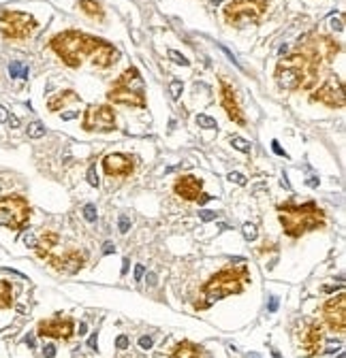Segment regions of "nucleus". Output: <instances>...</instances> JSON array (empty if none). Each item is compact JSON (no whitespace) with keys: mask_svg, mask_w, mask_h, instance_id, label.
<instances>
[{"mask_svg":"<svg viewBox=\"0 0 346 358\" xmlns=\"http://www.w3.org/2000/svg\"><path fill=\"white\" fill-rule=\"evenodd\" d=\"M250 358H257V356H250Z\"/></svg>","mask_w":346,"mask_h":358,"instance_id":"nucleus-53","label":"nucleus"},{"mask_svg":"<svg viewBox=\"0 0 346 358\" xmlns=\"http://www.w3.org/2000/svg\"><path fill=\"white\" fill-rule=\"evenodd\" d=\"M58 241H60V235L58 233H54V231H45V233H41L39 237H37V243H34V254H37L39 258H47L52 254V249L58 245Z\"/></svg>","mask_w":346,"mask_h":358,"instance_id":"nucleus-18","label":"nucleus"},{"mask_svg":"<svg viewBox=\"0 0 346 358\" xmlns=\"http://www.w3.org/2000/svg\"><path fill=\"white\" fill-rule=\"evenodd\" d=\"M9 75L13 79H28V66L15 60V62L9 64Z\"/></svg>","mask_w":346,"mask_h":358,"instance_id":"nucleus-23","label":"nucleus"},{"mask_svg":"<svg viewBox=\"0 0 346 358\" xmlns=\"http://www.w3.org/2000/svg\"><path fill=\"white\" fill-rule=\"evenodd\" d=\"M212 198H214V196H210V194H205V192H203V194L199 196V200H197V202H199V205H205V202H207V200H212Z\"/></svg>","mask_w":346,"mask_h":358,"instance_id":"nucleus-44","label":"nucleus"},{"mask_svg":"<svg viewBox=\"0 0 346 358\" xmlns=\"http://www.w3.org/2000/svg\"><path fill=\"white\" fill-rule=\"evenodd\" d=\"M86 179H88V184L92 188H101V179H99V173H97V164H90V169L86 173Z\"/></svg>","mask_w":346,"mask_h":358,"instance_id":"nucleus-28","label":"nucleus"},{"mask_svg":"<svg viewBox=\"0 0 346 358\" xmlns=\"http://www.w3.org/2000/svg\"><path fill=\"white\" fill-rule=\"evenodd\" d=\"M26 133H28L30 139H41V137H45L47 130H45V126L41 122H30L28 128H26Z\"/></svg>","mask_w":346,"mask_h":358,"instance_id":"nucleus-26","label":"nucleus"},{"mask_svg":"<svg viewBox=\"0 0 346 358\" xmlns=\"http://www.w3.org/2000/svg\"><path fill=\"white\" fill-rule=\"evenodd\" d=\"M75 100H79V94H75L73 90H64V92H58L54 98H50L47 100V109L50 111H60L64 105H68V103H75Z\"/></svg>","mask_w":346,"mask_h":358,"instance_id":"nucleus-20","label":"nucleus"},{"mask_svg":"<svg viewBox=\"0 0 346 358\" xmlns=\"http://www.w3.org/2000/svg\"><path fill=\"white\" fill-rule=\"evenodd\" d=\"M323 343H325V333L323 324L318 320H310L304 324L299 333V352L306 358H314L323 352Z\"/></svg>","mask_w":346,"mask_h":358,"instance_id":"nucleus-12","label":"nucleus"},{"mask_svg":"<svg viewBox=\"0 0 346 358\" xmlns=\"http://www.w3.org/2000/svg\"><path fill=\"white\" fill-rule=\"evenodd\" d=\"M320 324L327 326L331 333H342L346 330V296L338 294L331 296L320 307Z\"/></svg>","mask_w":346,"mask_h":358,"instance_id":"nucleus-10","label":"nucleus"},{"mask_svg":"<svg viewBox=\"0 0 346 358\" xmlns=\"http://www.w3.org/2000/svg\"><path fill=\"white\" fill-rule=\"evenodd\" d=\"M47 260H50V265L56 271L68 273V275H75V273L81 271L83 265H86L88 254L81 252V249H68V252H64L62 256H47Z\"/></svg>","mask_w":346,"mask_h":358,"instance_id":"nucleus-14","label":"nucleus"},{"mask_svg":"<svg viewBox=\"0 0 346 358\" xmlns=\"http://www.w3.org/2000/svg\"><path fill=\"white\" fill-rule=\"evenodd\" d=\"M24 341H26V343L30 345V348H34V337H32V335H28V337H26V339H24Z\"/></svg>","mask_w":346,"mask_h":358,"instance_id":"nucleus-49","label":"nucleus"},{"mask_svg":"<svg viewBox=\"0 0 346 358\" xmlns=\"http://www.w3.org/2000/svg\"><path fill=\"white\" fill-rule=\"evenodd\" d=\"M195 122H197L199 128H203V130H216V128H218V122H216V119L210 117V115H205V113H199V115L195 117Z\"/></svg>","mask_w":346,"mask_h":358,"instance_id":"nucleus-25","label":"nucleus"},{"mask_svg":"<svg viewBox=\"0 0 346 358\" xmlns=\"http://www.w3.org/2000/svg\"><path fill=\"white\" fill-rule=\"evenodd\" d=\"M271 149H273V154H278V156H282V158H289V154H286V151L280 147V143H278L276 139L271 141Z\"/></svg>","mask_w":346,"mask_h":358,"instance_id":"nucleus-35","label":"nucleus"},{"mask_svg":"<svg viewBox=\"0 0 346 358\" xmlns=\"http://www.w3.org/2000/svg\"><path fill=\"white\" fill-rule=\"evenodd\" d=\"M146 86H143V77L139 68L128 66L124 73L113 81V86L107 92V100L116 105H126V107H137V109H146Z\"/></svg>","mask_w":346,"mask_h":358,"instance_id":"nucleus-4","label":"nucleus"},{"mask_svg":"<svg viewBox=\"0 0 346 358\" xmlns=\"http://www.w3.org/2000/svg\"><path fill=\"white\" fill-rule=\"evenodd\" d=\"M242 233H244V239L246 241H255L257 239V226L255 224H244V228H242Z\"/></svg>","mask_w":346,"mask_h":358,"instance_id":"nucleus-31","label":"nucleus"},{"mask_svg":"<svg viewBox=\"0 0 346 358\" xmlns=\"http://www.w3.org/2000/svg\"><path fill=\"white\" fill-rule=\"evenodd\" d=\"M250 282V273L246 265L240 267H224L220 269L216 275H212L205 286H203V303H199V309H205L210 305H214L216 301H222V298L231 296V294H240L244 290V286Z\"/></svg>","mask_w":346,"mask_h":358,"instance_id":"nucleus-3","label":"nucleus"},{"mask_svg":"<svg viewBox=\"0 0 346 358\" xmlns=\"http://www.w3.org/2000/svg\"><path fill=\"white\" fill-rule=\"evenodd\" d=\"M7 119H9V111H7V107L0 105V124L7 122Z\"/></svg>","mask_w":346,"mask_h":358,"instance_id":"nucleus-43","label":"nucleus"},{"mask_svg":"<svg viewBox=\"0 0 346 358\" xmlns=\"http://www.w3.org/2000/svg\"><path fill=\"white\" fill-rule=\"evenodd\" d=\"M37 335L45 339H56V341H71L75 335V320L62 314H56L54 318L39 322Z\"/></svg>","mask_w":346,"mask_h":358,"instance_id":"nucleus-9","label":"nucleus"},{"mask_svg":"<svg viewBox=\"0 0 346 358\" xmlns=\"http://www.w3.org/2000/svg\"><path fill=\"white\" fill-rule=\"evenodd\" d=\"M9 124H11V128H17L19 126V119L15 115H9Z\"/></svg>","mask_w":346,"mask_h":358,"instance_id":"nucleus-45","label":"nucleus"},{"mask_svg":"<svg viewBox=\"0 0 346 358\" xmlns=\"http://www.w3.org/2000/svg\"><path fill=\"white\" fill-rule=\"evenodd\" d=\"M97 345H99V333L94 330V333H92V337L88 339V348H90V350H97Z\"/></svg>","mask_w":346,"mask_h":358,"instance_id":"nucleus-39","label":"nucleus"},{"mask_svg":"<svg viewBox=\"0 0 346 358\" xmlns=\"http://www.w3.org/2000/svg\"><path fill=\"white\" fill-rule=\"evenodd\" d=\"M128 345H130V341H128V337H126V335H120V337L116 339V348H118V350H126Z\"/></svg>","mask_w":346,"mask_h":358,"instance_id":"nucleus-34","label":"nucleus"},{"mask_svg":"<svg viewBox=\"0 0 346 358\" xmlns=\"http://www.w3.org/2000/svg\"><path fill=\"white\" fill-rule=\"evenodd\" d=\"M331 28H333V30H338V32H342V30H344V21H342V17H338V19L333 17V19H331Z\"/></svg>","mask_w":346,"mask_h":358,"instance_id":"nucleus-40","label":"nucleus"},{"mask_svg":"<svg viewBox=\"0 0 346 358\" xmlns=\"http://www.w3.org/2000/svg\"><path fill=\"white\" fill-rule=\"evenodd\" d=\"M79 113L77 111H68V113H62V119H73V117H77Z\"/></svg>","mask_w":346,"mask_h":358,"instance_id":"nucleus-47","label":"nucleus"},{"mask_svg":"<svg viewBox=\"0 0 346 358\" xmlns=\"http://www.w3.org/2000/svg\"><path fill=\"white\" fill-rule=\"evenodd\" d=\"M171 358H203V348L193 341H182L173 348Z\"/></svg>","mask_w":346,"mask_h":358,"instance_id":"nucleus-19","label":"nucleus"},{"mask_svg":"<svg viewBox=\"0 0 346 358\" xmlns=\"http://www.w3.org/2000/svg\"><path fill=\"white\" fill-rule=\"evenodd\" d=\"M77 9L81 11L83 15H88L90 19H97V21H105V11L101 7V3L97 0H79Z\"/></svg>","mask_w":346,"mask_h":358,"instance_id":"nucleus-21","label":"nucleus"},{"mask_svg":"<svg viewBox=\"0 0 346 358\" xmlns=\"http://www.w3.org/2000/svg\"><path fill=\"white\" fill-rule=\"evenodd\" d=\"M310 100L325 105V107H329V109H342L344 103H346L342 79H340L338 75H329V77L314 90V94L310 96Z\"/></svg>","mask_w":346,"mask_h":358,"instance_id":"nucleus-11","label":"nucleus"},{"mask_svg":"<svg viewBox=\"0 0 346 358\" xmlns=\"http://www.w3.org/2000/svg\"><path fill=\"white\" fill-rule=\"evenodd\" d=\"M81 213H83V218H86L88 222H97V218H99V211H97V205H94V202H88V205H83Z\"/></svg>","mask_w":346,"mask_h":358,"instance_id":"nucleus-27","label":"nucleus"},{"mask_svg":"<svg viewBox=\"0 0 346 358\" xmlns=\"http://www.w3.org/2000/svg\"><path fill=\"white\" fill-rule=\"evenodd\" d=\"M229 145H233V149L242 151V154H250V151H252V143L242 139V137H229Z\"/></svg>","mask_w":346,"mask_h":358,"instance_id":"nucleus-24","label":"nucleus"},{"mask_svg":"<svg viewBox=\"0 0 346 358\" xmlns=\"http://www.w3.org/2000/svg\"><path fill=\"white\" fill-rule=\"evenodd\" d=\"M43 356L45 358H54L56 356V343H47L43 348Z\"/></svg>","mask_w":346,"mask_h":358,"instance_id":"nucleus-38","label":"nucleus"},{"mask_svg":"<svg viewBox=\"0 0 346 358\" xmlns=\"http://www.w3.org/2000/svg\"><path fill=\"white\" fill-rule=\"evenodd\" d=\"M269 314H273V312H276V309H278V296H269Z\"/></svg>","mask_w":346,"mask_h":358,"instance_id":"nucleus-42","label":"nucleus"},{"mask_svg":"<svg viewBox=\"0 0 346 358\" xmlns=\"http://www.w3.org/2000/svg\"><path fill=\"white\" fill-rule=\"evenodd\" d=\"M81 128L86 133H113L116 111L109 105H90L81 119Z\"/></svg>","mask_w":346,"mask_h":358,"instance_id":"nucleus-8","label":"nucleus"},{"mask_svg":"<svg viewBox=\"0 0 346 358\" xmlns=\"http://www.w3.org/2000/svg\"><path fill=\"white\" fill-rule=\"evenodd\" d=\"M173 194L186 202H197L203 194V179L195 175H180L173 184Z\"/></svg>","mask_w":346,"mask_h":358,"instance_id":"nucleus-16","label":"nucleus"},{"mask_svg":"<svg viewBox=\"0 0 346 358\" xmlns=\"http://www.w3.org/2000/svg\"><path fill=\"white\" fill-rule=\"evenodd\" d=\"M103 171L107 177L120 179V177H130L137 169V156H130V154H122V151H113L107 154L103 158Z\"/></svg>","mask_w":346,"mask_h":358,"instance_id":"nucleus-13","label":"nucleus"},{"mask_svg":"<svg viewBox=\"0 0 346 358\" xmlns=\"http://www.w3.org/2000/svg\"><path fill=\"white\" fill-rule=\"evenodd\" d=\"M13 307V286L7 279H0V309Z\"/></svg>","mask_w":346,"mask_h":358,"instance_id":"nucleus-22","label":"nucleus"},{"mask_svg":"<svg viewBox=\"0 0 346 358\" xmlns=\"http://www.w3.org/2000/svg\"><path fill=\"white\" fill-rule=\"evenodd\" d=\"M169 60L171 62H175V64H182V66H190V60H186V56H182L180 52H175V49H169Z\"/></svg>","mask_w":346,"mask_h":358,"instance_id":"nucleus-30","label":"nucleus"},{"mask_svg":"<svg viewBox=\"0 0 346 358\" xmlns=\"http://www.w3.org/2000/svg\"><path fill=\"white\" fill-rule=\"evenodd\" d=\"M143 273H146V267H143V265H137V267H135V282H141Z\"/></svg>","mask_w":346,"mask_h":358,"instance_id":"nucleus-41","label":"nucleus"},{"mask_svg":"<svg viewBox=\"0 0 346 358\" xmlns=\"http://www.w3.org/2000/svg\"><path fill=\"white\" fill-rule=\"evenodd\" d=\"M267 7H269L267 0H231V3L224 5L222 13L229 26L244 28L250 26V23H259L261 17L265 15Z\"/></svg>","mask_w":346,"mask_h":358,"instance_id":"nucleus-6","label":"nucleus"},{"mask_svg":"<svg viewBox=\"0 0 346 358\" xmlns=\"http://www.w3.org/2000/svg\"><path fill=\"white\" fill-rule=\"evenodd\" d=\"M126 271H128V258H124V267H122V275H126Z\"/></svg>","mask_w":346,"mask_h":358,"instance_id":"nucleus-50","label":"nucleus"},{"mask_svg":"<svg viewBox=\"0 0 346 358\" xmlns=\"http://www.w3.org/2000/svg\"><path fill=\"white\" fill-rule=\"evenodd\" d=\"M278 211V220L284 228V235L291 239H299L306 233H314V231H323L327 226V216L314 200L308 202H282L276 207Z\"/></svg>","mask_w":346,"mask_h":358,"instance_id":"nucleus-1","label":"nucleus"},{"mask_svg":"<svg viewBox=\"0 0 346 358\" xmlns=\"http://www.w3.org/2000/svg\"><path fill=\"white\" fill-rule=\"evenodd\" d=\"M99 43H101V39L90 37V34L79 32V30H64V32H58L56 37L50 39L52 52L60 58L68 68H79L83 64V60L92 56V52L97 49Z\"/></svg>","mask_w":346,"mask_h":358,"instance_id":"nucleus-2","label":"nucleus"},{"mask_svg":"<svg viewBox=\"0 0 346 358\" xmlns=\"http://www.w3.org/2000/svg\"><path fill=\"white\" fill-rule=\"evenodd\" d=\"M286 52H289V45H282V47H280V56H284Z\"/></svg>","mask_w":346,"mask_h":358,"instance_id":"nucleus-51","label":"nucleus"},{"mask_svg":"<svg viewBox=\"0 0 346 358\" xmlns=\"http://www.w3.org/2000/svg\"><path fill=\"white\" fill-rule=\"evenodd\" d=\"M226 179H229V182L231 184H237V186H246L248 184V179H246V175H242V173H229V175H226Z\"/></svg>","mask_w":346,"mask_h":358,"instance_id":"nucleus-32","label":"nucleus"},{"mask_svg":"<svg viewBox=\"0 0 346 358\" xmlns=\"http://www.w3.org/2000/svg\"><path fill=\"white\" fill-rule=\"evenodd\" d=\"M271 354H273V358H282V356H280V354H278V352H276V350H273V352H271Z\"/></svg>","mask_w":346,"mask_h":358,"instance_id":"nucleus-52","label":"nucleus"},{"mask_svg":"<svg viewBox=\"0 0 346 358\" xmlns=\"http://www.w3.org/2000/svg\"><path fill=\"white\" fill-rule=\"evenodd\" d=\"M199 216H201V220H203V222H212V220H216V218H218V213H216V211H207V209H205V211H201Z\"/></svg>","mask_w":346,"mask_h":358,"instance_id":"nucleus-36","label":"nucleus"},{"mask_svg":"<svg viewBox=\"0 0 346 358\" xmlns=\"http://www.w3.org/2000/svg\"><path fill=\"white\" fill-rule=\"evenodd\" d=\"M118 228H120V233L122 235H126L128 231H130V220H128V216H120V220H118Z\"/></svg>","mask_w":346,"mask_h":358,"instance_id":"nucleus-33","label":"nucleus"},{"mask_svg":"<svg viewBox=\"0 0 346 358\" xmlns=\"http://www.w3.org/2000/svg\"><path fill=\"white\" fill-rule=\"evenodd\" d=\"M182 90H184V83L180 81V79H173L171 81V86H169V92H171V98L173 100H177L182 96Z\"/></svg>","mask_w":346,"mask_h":358,"instance_id":"nucleus-29","label":"nucleus"},{"mask_svg":"<svg viewBox=\"0 0 346 358\" xmlns=\"http://www.w3.org/2000/svg\"><path fill=\"white\" fill-rule=\"evenodd\" d=\"M39 28V21L26 11H0V34L7 41H26Z\"/></svg>","mask_w":346,"mask_h":358,"instance_id":"nucleus-7","label":"nucleus"},{"mask_svg":"<svg viewBox=\"0 0 346 358\" xmlns=\"http://www.w3.org/2000/svg\"><path fill=\"white\" fill-rule=\"evenodd\" d=\"M92 64L97 68H109L113 66L118 60H120V49H116L111 43H107L101 39V43L97 45V49L92 52Z\"/></svg>","mask_w":346,"mask_h":358,"instance_id":"nucleus-17","label":"nucleus"},{"mask_svg":"<svg viewBox=\"0 0 346 358\" xmlns=\"http://www.w3.org/2000/svg\"><path fill=\"white\" fill-rule=\"evenodd\" d=\"M152 337H148V335H143V337H139V348L141 350H150L152 348Z\"/></svg>","mask_w":346,"mask_h":358,"instance_id":"nucleus-37","label":"nucleus"},{"mask_svg":"<svg viewBox=\"0 0 346 358\" xmlns=\"http://www.w3.org/2000/svg\"><path fill=\"white\" fill-rule=\"evenodd\" d=\"M32 205L19 192H11L0 196V226L9 231H24L30 224Z\"/></svg>","mask_w":346,"mask_h":358,"instance_id":"nucleus-5","label":"nucleus"},{"mask_svg":"<svg viewBox=\"0 0 346 358\" xmlns=\"http://www.w3.org/2000/svg\"><path fill=\"white\" fill-rule=\"evenodd\" d=\"M220 105L226 113V117L235 122L237 126H246V115L242 111L240 103H237V96H235V90L226 83L224 79H220Z\"/></svg>","mask_w":346,"mask_h":358,"instance_id":"nucleus-15","label":"nucleus"},{"mask_svg":"<svg viewBox=\"0 0 346 358\" xmlns=\"http://www.w3.org/2000/svg\"><path fill=\"white\" fill-rule=\"evenodd\" d=\"M111 252H116L113 243H105V249H103V254H111Z\"/></svg>","mask_w":346,"mask_h":358,"instance_id":"nucleus-46","label":"nucleus"},{"mask_svg":"<svg viewBox=\"0 0 346 358\" xmlns=\"http://www.w3.org/2000/svg\"><path fill=\"white\" fill-rule=\"evenodd\" d=\"M86 328H88V324H86V322H81V324H79V335H86Z\"/></svg>","mask_w":346,"mask_h":358,"instance_id":"nucleus-48","label":"nucleus"}]
</instances>
